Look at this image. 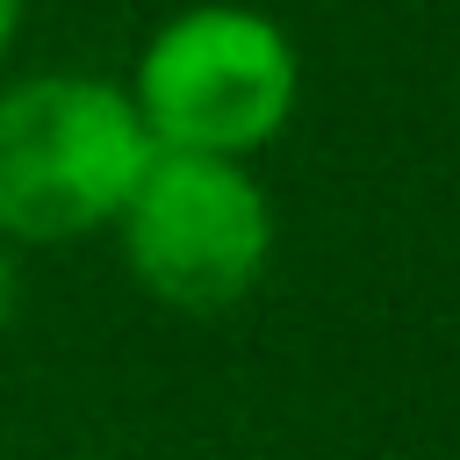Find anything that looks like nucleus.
Instances as JSON below:
<instances>
[{"instance_id":"nucleus-5","label":"nucleus","mask_w":460,"mask_h":460,"mask_svg":"<svg viewBox=\"0 0 460 460\" xmlns=\"http://www.w3.org/2000/svg\"><path fill=\"white\" fill-rule=\"evenodd\" d=\"M14 29H22V0H0V58H7V43H14Z\"/></svg>"},{"instance_id":"nucleus-3","label":"nucleus","mask_w":460,"mask_h":460,"mask_svg":"<svg viewBox=\"0 0 460 460\" xmlns=\"http://www.w3.org/2000/svg\"><path fill=\"white\" fill-rule=\"evenodd\" d=\"M115 230L144 295L187 316L237 309L273 259V201L244 172V158L158 151L137 194L122 201Z\"/></svg>"},{"instance_id":"nucleus-1","label":"nucleus","mask_w":460,"mask_h":460,"mask_svg":"<svg viewBox=\"0 0 460 460\" xmlns=\"http://www.w3.org/2000/svg\"><path fill=\"white\" fill-rule=\"evenodd\" d=\"M158 158L129 86L36 72L0 86V244H79L122 216Z\"/></svg>"},{"instance_id":"nucleus-2","label":"nucleus","mask_w":460,"mask_h":460,"mask_svg":"<svg viewBox=\"0 0 460 460\" xmlns=\"http://www.w3.org/2000/svg\"><path fill=\"white\" fill-rule=\"evenodd\" d=\"M295 93H302V65L288 29L230 0H201L158 22L129 86L151 144L201 158H244L273 144L295 115Z\"/></svg>"},{"instance_id":"nucleus-4","label":"nucleus","mask_w":460,"mask_h":460,"mask_svg":"<svg viewBox=\"0 0 460 460\" xmlns=\"http://www.w3.org/2000/svg\"><path fill=\"white\" fill-rule=\"evenodd\" d=\"M14 295H22V280H14V259H7V244H0V331H7V316H14Z\"/></svg>"}]
</instances>
